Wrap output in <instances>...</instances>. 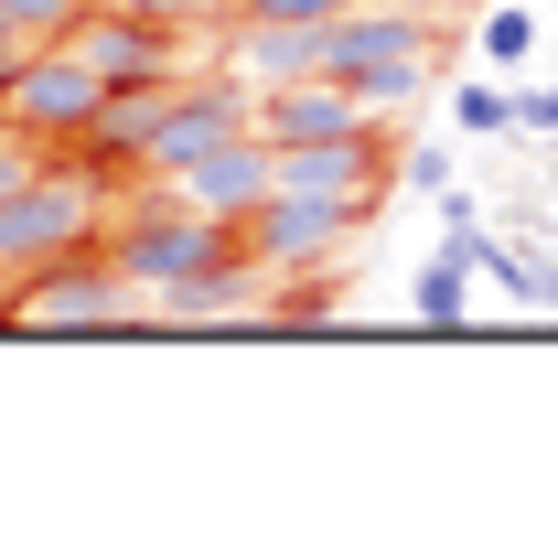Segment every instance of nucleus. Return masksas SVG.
<instances>
[{
	"mask_svg": "<svg viewBox=\"0 0 558 536\" xmlns=\"http://www.w3.org/2000/svg\"><path fill=\"white\" fill-rule=\"evenodd\" d=\"M323 75L354 86V97L387 119V108L429 97V75H440V33H429L418 11H376V0H354L344 22H323Z\"/></svg>",
	"mask_w": 558,
	"mask_h": 536,
	"instance_id": "f257e3e1",
	"label": "nucleus"
},
{
	"mask_svg": "<svg viewBox=\"0 0 558 536\" xmlns=\"http://www.w3.org/2000/svg\"><path fill=\"white\" fill-rule=\"evenodd\" d=\"M108 258H119L140 290L161 301V290H194V279H215V268H247V236H236L226 215H205V204H183L172 183H161V204H140L130 226H119V247H108Z\"/></svg>",
	"mask_w": 558,
	"mask_h": 536,
	"instance_id": "f03ea898",
	"label": "nucleus"
},
{
	"mask_svg": "<svg viewBox=\"0 0 558 536\" xmlns=\"http://www.w3.org/2000/svg\"><path fill=\"white\" fill-rule=\"evenodd\" d=\"M0 119L22 139H86L108 119V75L86 65L75 44H22L11 75H0Z\"/></svg>",
	"mask_w": 558,
	"mask_h": 536,
	"instance_id": "7ed1b4c3",
	"label": "nucleus"
},
{
	"mask_svg": "<svg viewBox=\"0 0 558 536\" xmlns=\"http://www.w3.org/2000/svg\"><path fill=\"white\" fill-rule=\"evenodd\" d=\"M75 247H97V183H75V172H22L11 194H0V268L11 279H33V268L75 258Z\"/></svg>",
	"mask_w": 558,
	"mask_h": 536,
	"instance_id": "20e7f679",
	"label": "nucleus"
},
{
	"mask_svg": "<svg viewBox=\"0 0 558 536\" xmlns=\"http://www.w3.org/2000/svg\"><path fill=\"white\" fill-rule=\"evenodd\" d=\"M140 312V279L119 258H54V268H33V279H11V322L22 333H119Z\"/></svg>",
	"mask_w": 558,
	"mask_h": 536,
	"instance_id": "39448f33",
	"label": "nucleus"
},
{
	"mask_svg": "<svg viewBox=\"0 0 558 536\" xmlns=\"http://www.w3.org/2000/svg\"><path fill=\"white\" fill-rule=\"evenodd\" d=\"M183 33H205V22H172V11H140V0H130V11H86L65 44L108 75V97H130V86H172V75L194 65Z\"/></svg>",
	"mask_w": 558,
	"mask_h": 536,
	"instance_id": "423d86ee",
	"label": "nucleus"
},
{
	"mask_svg": "<svg viewBox=\"0 0 558 536\" xmlns=\"http://www.w3.org/2000/svg\"><path fill=\"white\" fill-rule=\"evenodd\" d=\"M387 183H398V150H387L376 130H344V139H290L269 194H323V204L376 215V204H387Z\"/></svg>",
	"mask_w": 558,
	"mask_h": 536,
	"instance_id": "0eeeda50",
	"label": "nucleus"
},
{
	"mask_svg": "<svg viewBox=\"0 0 558 536\" xmlns=\"http://www.w3.org/2000/svg\"><path fill=\"white\" fill-rule=\"evenodd\" d=\"M269 183H279V150L258 139V119H247L236 139H215V150H194V161L172 172V194L205 204V215H226V226H247V215L269 204Z\"/></svg>",
	"mask_w": 558,
	"mask_h": 536,
	"instance_id": "6e6552de",
	"label": "nucleus"
},
{
	"mask_svg": "<svg viewBox=\"0 0 558 536\" xmlns=\"http://www.w3.org/2000/svg\"><path fill=\"white\" fill-rule=\"evenodd\" d=\"M354 226H365L354 204H323V194H269L258 215H247V226H236V236H247V258H258V268H312V258H333Z\"/></svg>",
	"mask_w": 558,
	"mask_h": 536,
	"instance_id": "1a4fd4ad",
	"label": "nucleus"
},
{
	"mask_svg": "<svg viewBox=\"0 0 558 536\" xmlns=\"http://www.w3.org/2000/svg\"><path fill=\"white\" fill-rule=\"evenodd\" d=\"M247 119H258V139H269V150H290V139H344V130H376V108H365L354 86H333V75H290V86H258V97H247Z\"/></svg>",
	"mask_w": 558,
	"mask_h": 536,
	"instance_id": "9d476101",
	"label": "nucleus"
},
{
	"mask_svg": "<svg viewBox=\"0 0 558 536\" xmlns=\"http://www.w3.org/2000/svg\"><path fill=\"white\" fill-rule=\"evenodd\" d=\"M440 236H451L462 258L484 268V279H505L515 301H537V312H548V301H558V258H537V247H505V236H494V226H473V215H451Z\"/></svg>",
	"mask_w": 558,
	"mask_h": 536,
	"instance_id": "9b49d317",
	"label": "nucleus"
},
{
	"mask_svg": "<svg viewBox=\"0 0 558 536\" xmlns=\"http://www.w3.org/2000/svg\"><path fill=\"white\" fill-rule=\"evenodd\" d=\"M409 312H418V322H429V333H451V322L473 312V258H462L451 236H440V258H429V268H418V279H409Z\"/></svg>",
	"mask_w": 558,
	"mask_h": 536,
	"instance_id": "f8f14e48",
	"label": "nucleus"
},
{
	"mask_svg": "<svg viewBox=\"0 0 558 536\" xmlns=\"http://www.w3.org/2000/svg\"><path fill=\"white\" fill-rule=\"evenodd\" d=\"M97 0H0V22H11V44H65L75 22H86Z\"/></svg>",
	"mask_w": 558,
	"mask_h": 536,
	"instance_id": "ddd939ff",
	"label": "nucleus"
},
{
	"mask_svg": "<svg viewBox=\"0 0 558 536\" xmlns=\"http://www.w3.org/2000/svg\"><path fill=\"white\" fill-rule=\"evenodd\" d=\"M537 33H548V22H537L526 0H494V11H484V65H526Z\"/></svg>",
	"mask_w": 558,
	"mask_h": 536,
	"instance_id": "4468645a",
	"label": "nucleus"
},
{
	"mask_svg": "<svg viewBox=\"0 0 558 536\" xmlns=\"http://www.w3.org/2000/svg\"><path fill=\"white\" fill-rule=\"evenodd\" d=\"M451 130L462 139H505L515 130V97H505V86H451Z\"/></svg>",
	"mask_w": 558,
	"mask_h": 536,
	"instance_id": "2eb2a0df",
	"label": "nucleus"
},
{
	"mask_svg": "<svg viewBox=\"0 0 558 536\" xmlns=\"http://www.w3.org/2000/svg\"><path fill=\"white\" fill-rule=\"evenodd\" d=\"M398 194H451V150H440V139H409V150H398Z\"/></svg>",
	"mask_w": 558,
	"mask_h": 536,
	"instance_id": "dca6fc26",
	"label": "nucleus"
},
{
	"mask_svg": "<svg viewBox=\"0 0 558 536\" xmlns=\"http://www.w3.org/2000/svg\"><path fill=\"white\" fill-rule=\"evenodd\" d=\"M354 0H236V22H344Z\"/></svg>",
	"mask_w": 558,
	"mask_h": 536,
	"instance_id": "f3484780",
	"label": "nucleus"
},
{
	"mask_svg": "<svg viewBox=\"0 0 558 536\" xmlns=\"http://www.w3.org/2000/svg\"><path fill=\"white\" fill-rule=\"evenodd\" d=\"M515 130L558 139V75H548V86H526V97H515Z\"/></svg>",
	"mask_w": 558,
	"mask_h": 536,
	"instance_id": "a211bd4d",
	"label": "nucleus"
},
{
	"mask_svg": "<svg viewBox=\"0 0 558 536\" xmlns=\"http://www.w3.org/2000/svg\"><path fill=\"white\" fill-rule=\"evenodd\" d=\"M33 161H44V139H22V130H11V119H0V194H11V183H22Z\"/></svg>",
	"mask_w": 558,
	"mask_h": 536,
	"instance_id": "6ab92c4d",
	"label": "nucleus"
},
{
	"mask_svg": "<svg viewBox=\"0 0 558 536\" xmlns=\"http://www.w3.org/2000/svg\"><path fill=\"white\" fill-rule=\"evenodd\" d=\"M140 11H172V22H205V33H215V22H236V0H140Z\"/></svg>",
	"mask_w": 558,
	"mask_h": 536,
	"instance_id": "aec40b11",
	"label": "nucleus"
},
{
	"mask_svg": "<svg viewBox=\"0 0 558 536\" xmlns=\"http://www.w3.org/2000/svg\"><path fill=\"white\" fill-rule=\"evenodd\" d=\"M11 54H22V44H11V22H0V65H11Z\"/></svg>",
	"mask_w": 558,
	"mask_h": 536,
	"instance_id": "412c9836",
	"label": "nucleus"
},
{
	"mask_svg": "<svg viewBox=\"0 0 558 536\" xmlns=\"http://www.w3.org/2000/svg\"><path fill=\"white\" fill-rule=\"evenodd\" d=\"M0 322H11V268H0Z\"/></svg>",
	"mask_w": 558,
	"mask_h": 536,
	"instance_id": "4be33fe9",
	"label": "nucleus"
}]
</instances>
